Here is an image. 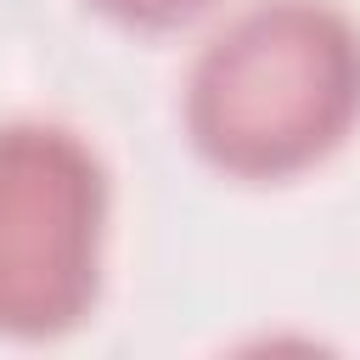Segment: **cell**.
I'll use <instances>...</instances> for the list:
<instances>
[{"label": "cell", "instance_id": "3957f363", "mask_svg": "<svg viewBox=\"0 0 360 360\" xmlns=\"http://www.w3.org/2000/svg\"><path fill=\"white\" fill-rule=\"evenodd\" d=\"M101 17L124 22V28H141V34H163V28H180L191 17H202L214 0H90Z\"/></svg>", "mask_w": 360, "mask_h": 360}, {"label": "cell", "instance_id": "6da1fadb", "mask_svg": "<svg viewBox=\"0 0 360 360\" xmlns=\"http://www.w3.org/2000/svg\"><path fill=\"white\" fill-rule=\"evenodd\" d=\"M180 124L231 180H292L360 124V28L332 0H248L191 56Z\"/></svg>", "mask_w": 360, "mask_h": 360}, {"label": "cell", "instance_id": "7a4b0ae2", "mask_svg": "<svg viewBox=\"0 0 360 360\" xmlns=\"http://www.w3.org/2000/svg\"><path fill=\"white\" fill-rule=\"evenodd\" d=\"M112 186L101 152L56 118L0 124V338L56 343L101 298Z\"/></svg>", "mask_w": 360, "mask_h": 360}]
</instances>
